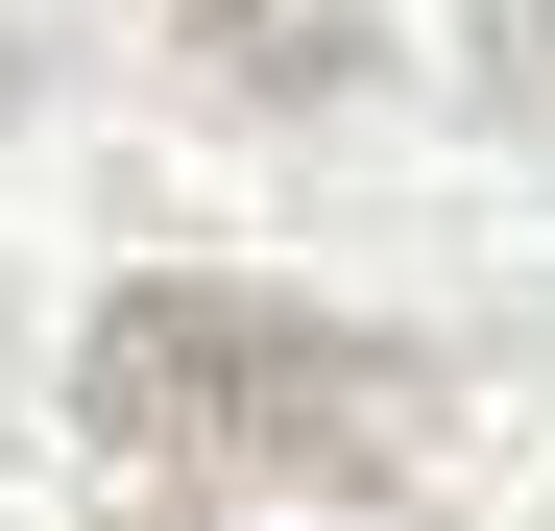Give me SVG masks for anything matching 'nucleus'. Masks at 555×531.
<instances>
[{
	"label": "nucleus",
	"mask_w": 555,
	"mask_h": 531,
	"mask_svg": "<svg viewBox=\"0 0 555 531\" xmlns=\"http://www.w3.org/2000/svg\"><path fill=\"white\" fill-rule=\"evenodd\" d=\"M98 435L121 459H411V363L338 314H266V290H121Z\"/></svg>",
	"instance_id": "obj_1"
},
{
	"label": "nucleus",
	"mask_w": 555,
	"mask_h": 531,
	"mask_svg": "<svg viewBox=\"0 0 555 531\" xmlns=\"http://www.w3.org/2000/svg\"><path fill=\"white\" fill-rule=\"evenodd\" d=\"M194 25L266 73V98H338V73H362V0H194Z\"/></svg>",
	"instance_id": "obj_2"
}]
</instances>
